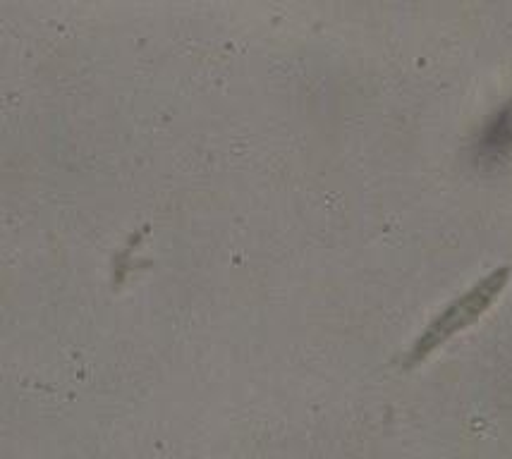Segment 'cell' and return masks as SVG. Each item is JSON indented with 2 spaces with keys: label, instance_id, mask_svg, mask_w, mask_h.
I'll use <instances>...</instances> for the list:
<instances>
[{
  "label": "cell",
  "instance_id": "obj_1",
  "mask_svg": "<svg viewBox=\"0 0 512 459\" xmlns=\"http://www.w3.org/2000/svg\"><path fill=\"white\" fill-rule=\"evenodd\" d=\"M508 278H510V268H498V271L491 273L489 278L481 280L474 290H469L467 295H462L455 304H450L448 309L443 311L434 323H431L429 330L422 335V340L414 345V350L410 354V364L414 359H424L431 350H436L438 345H443L450 335L460 333V330L472 326V323L477 321V318L484 314L493 302H496V297L501 295V290L505 287V283H508Z\"/></svg>",
  "mask_w": 512,
  "mask_h": 459
}]
</instances>
